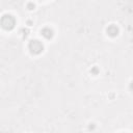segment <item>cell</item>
<instances>
[{
    "instance_id": "cell-1",
    "label": "cell",
    "mask_w": 133,
    "mask_h": 133,
    "mask_svg": "<svg viewBox=\"0 0 133 133\" xmlns=\"http://www.w3.org/2000/svg\"><path fill=\"white\" fill-rule=\"evenodd\" d=\"M1 24L2 27L5 29H11L15 25V19L11 16H3L2 20H1Z\"/></svg>"
},
{
    "instance_id": "cell-2",
    "label": "cell",
    "mask_w": 133,
    "mask_h": 133,
    "mask_svg": "<svg viewBox=\"0 0 133 133\" xmlns=\"http://www.w3.org/2000/svg\"><path fill=\"white\" fill-rule=\"evenodd\" d=\"M29 47H30V49H31V51L33 53H39L43 50V45L38 41H32L30 43Z\"/></svg>"
}]
</instances>
